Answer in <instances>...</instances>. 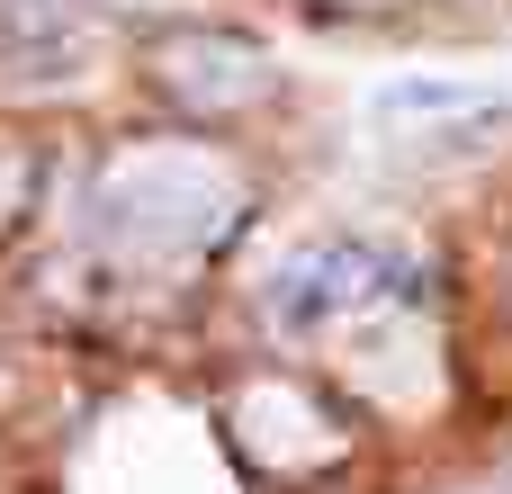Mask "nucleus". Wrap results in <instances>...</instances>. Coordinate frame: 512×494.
Wrapping results in <instances>:
<instances>
[{
  "label": "nucleus",
  "mask_w": 512,
  "mask_h": 494,
  "mask_svg": "<svg viewBox=\"0 0 512 494\" xmlns=\"http://www.w3.org/2000/svg\"><path fill=\"white\" fill-rule=\"evenodd\" d=\"M99 225L135 261H198L243 225V180L198 144H135L99 180Z\"/></svg>",
  "instance_id": "nucleus-1"
},
{
  "label": "nucleus",
  "mask_w": 512,
  "mask_h": 494,
  "mask_svg": "<svg viewBox=\"0 0 512 494\" xmlns=\"http://www.w3.org/2000/svg\"><path fill=\"white\" fill-rule=\"evenodd\" d=\"M234 432H243L252 459H270V468H315V459H333V423H324L297 387H243V396H234Z\"/></svg>",
  "instance_id": "nucleus-5"
},
{
  "label": "nucleus",
  "mask_w": 512,
  "mask_h": 494,
  "mask_svg": "<svg viewBox=\"0 0 512 494\" xmlns=\"http://www.w3.org/2000/svg\"><path fill=\"white\" fill-rule=\"evenodd\" d=\"M351 378L378 396V405H396V414H423V405H441V342H432V324L423 315H378V324H360L351 333Z\"/></svg>",
  "instance_id": "nucleus-4"
},
{
  "label": "nucleus",
  "mask_w": 512,
  "mask_h": 494,
  "mask_svg": "<svg viewBox=\"0 0 512 494\" xmlns=\"http://www.w3.org/2000/svg\"><path fill=\"white\" fill-rule=\"evenodd\" d=\"M162 81H171L180 99H198V108H243V99L270 81V63H261L252 45H234V36H180V45L162 54Z\"/></svg>",
  "instance_id": "nucleus-6"
},
{
  "label": "nucleus",
  "mask_w": 512,
  "mask_h": 494,
  "mask_svg": "<svg viewBox=\"0 0 512 494\" xmlns=\"http://www.w3.org/2000/svg\"><path fill=\"white\" fill-rule=\"evenodd\" d=\"M18 189H27V171H18V153H0V216L18 207Z\"/></svg>",
  "instance_id": "nucleus-7"
},
{
  "label": "nucleus",
  "mask_w": 512,
  "mask_h": 494,
  "mask_svg": "<svg viewBox=\"0 0 512 494\" xmlns=\"http://www.w3.org/2000/svg\"><path fill=\"white\" fill-rule=\"evenodd\" d=\"M504 117H512L504 90H477V81H459V72H396V81L369 90V126L396 135L405 153H468V144H486Z\"/></svg>",
  "instance_id": "nucleus-3"
},
{
  "label": "nucleus",
  "mask_w": 512,
  "mask_h": 494,
  "mask_svg": "<svg viewBox=\"0 0 512 494\" xmlns=\"http://www.w3.org/2000/svg\"><path fill=\"white\" fill-rule=\"evenodd\" d=\"M378 315H396V261L360 234L297 243L270 270V324H288V333H360Z\"/></svg>",
  "instance_id": "nucleus-2"
}]
</instances>
